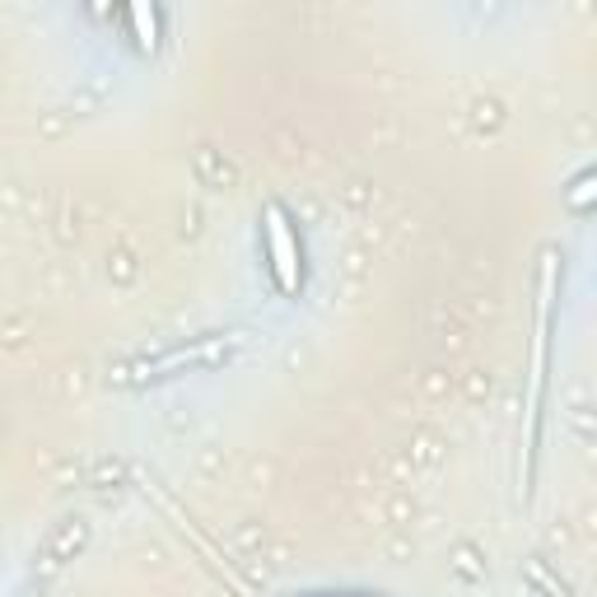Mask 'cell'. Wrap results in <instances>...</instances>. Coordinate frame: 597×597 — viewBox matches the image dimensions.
Wrapping results in <instances>:
<instances>
[{"instance_id":"cell-1","label":"cell","mask_w":597,"mask_h":597,"mask_svg":"<svg viewBox=\"0 0 597 597\" xmlns=\"http://www.w3.org/2000/svg\"><path fill=\"white\" fill-rule=\"evenodd\" d=\"M551 298H555V253L541 261V304H537V337H532V383H528V458L537 448L541 388H547V346H551Z\"/></svg>"},{"instance_id":"cell-2","label":"cell","mask_w":597,"mask_h":597,"mask_svg":"<svg viewBox=\"0 0 597 597\" xmlns=\"http://www.w3.org/2000/svg\"><path fill=\"white\" fill-rule=\"evenodd\" d=\"M267 257H271V276L280 294H298V280H304V267H298V238L290 230V215L280 206H267Z\"/></svg>"},{"instance_id":"cell-3","label":"cell","mask_w":597,"mask_h":597,"mask_svg":"<svg viewBox=\"0 0 597 597\" xmlns=\"http://www.w3.org/2000/svg\"><path fill=\"white\" fill-rule=\"evenodd\" d=\"M230 346H234V341H206V346H191V350H168L164 360H145L140 368H127V374H131V378H164L168 368H183V364H210V360H220Z\"/></svg>"},{"instance_id":"cell-4","label":"cell","mask_w":597,"mask_h":597,"mask_svg":"<svg viewBox=\"0 0 597 597\" xmlns=\"http://www.w3.org/2000/svg\"><path fill=\"white\" fill-rule=\"evenodd\" d=\"M131 24H136L140 47H154V43H160V14H154L150 5H131Z\"/></svg>"},{"instance_id":"cell-5","label":"cell","mask_w":597,"mask_h":597,"mask_svg":"<svg viewBox=\"0 0 597 597\" xmlns=\"http://www.w3.org/2000/svg\"><path fill=\"white\" fill-rule=\"evenodd\" d=\"M578 210H588V201H593V178H578V187H574V197H570Z\"/></svg>"}]
</instances>
